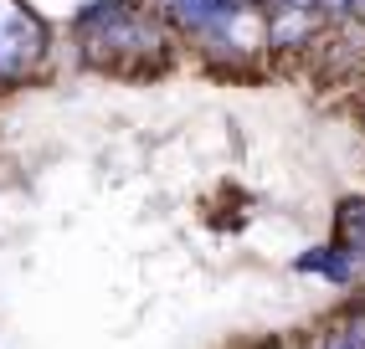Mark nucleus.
Wrapping results in <instances>:
<instances>
[{"mask_svg":"<svg viewBox=\"0 0 365 349\" xmlns=\"http://www.w3.org/2000/svg\"><path fill=\"white\" fill-rule=\"evenodd\" d=\"M319 0H288V6H273L278 16H273V41L278 46H294V41H304V36H314V26H319Z\"/></svg>","mask_w":365,"mask_h":349,"instance_id":"f257e3e1","label":"nucleus"},{"mask_svg":"<svg viewBox=\"0 0 365 349\" xmlns=\"http://www.w3.org/2000/svg\"><path fill=\"white\" fill-rule=\"evenodd\" d=\"M329 349H365V329H355V334H334Z\"/></svg>","mask_w":365,"mask_h":349,"instance_id":"f03ea898","label":"nucleus"}]
</instances>
